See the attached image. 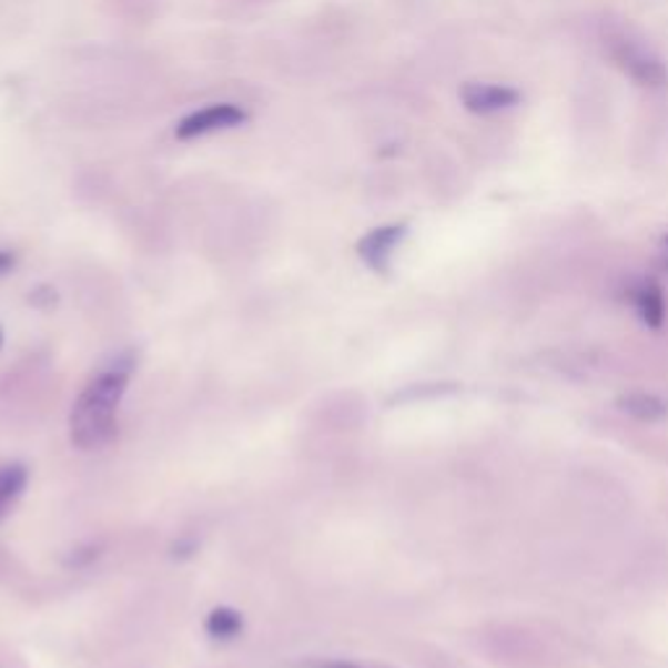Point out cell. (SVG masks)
I'll use <instances>...</instances> for the list:
<instances>
[{"label":"cell","instance_id":"cell-1","mask_svg":"<svg viewBox=\"0 0 668 668\" xmlns=\"http://www.w3.org/2000/svg\"><path fill=\"white\" fill-rule=\"evenodd\" d=\"M133 363L131 355H121L87 384L71 411V442L79 449H100L115 436L118 407L129 387Z\"/></svg>","mask_w":668,"mask_h":668},{"label":"cell","instance_id":"cell-2","mask_svg":"<svg viewBox=\"0 0 668 668\" xmlns=\"http://www.w3.org/2000/svg\"><path fill=\"white\" fill-rule=\"evenodd\" d=\"M249 121V113L241 105H233V102H220V105H210L196 110V113L185 115L181 123L175 125V136L189 141L196 136H206V133L214 131H227V129H237Z\"/></svg>","mask_w":668,"mask_h":668},{"label":"cell","instance_id":"cell-3","mask_svg":"<svg viewBox=\"0 0 668 668\" xmlns=\"http://www.w3.org/2000/svg\"><path fill=\"white\" fill-rule=\"evenodd\" d=\"M405 233V225H384L363 235L358 241V256L363 259V264L371 266L374 272H387L392 254L403 243Z\"/></svg>","mask_w":668,"mask_h":668},{"label":"cell","instance_id":"cell-4","mask_svg":"<svg viewBox=\"0 0 668 668\" xmlns=\"http://www.w3.org/2000/svg\"><path fill=\"white\" fill-rule=\"evenodd\" d=\"M459 100H463V105L470 110V113L488 115V113H499V110L517 105L519 92L512 87L467 81V84L459 89Z\"/></svg>","mask_w":668,"mask_h":668},{"label":"cell","instance_id":"cell-5","mask_svg":"<svg viewBox=\"0 0 668 668\" xmlns=\"http://www.w3.org/2000/svg\"><path fill=\"white\" fill-rule=\"evenodd\" d=\"M616 61L625 65V69L632 73L637 81H642V84H648V87L666 84L668 73L664 69V63H660L658 58L648 55L640 48H632V44H621L619 53H616Z\"/></svg>","mask_w":668,"mask_h":668},{"label":"cell","instance_id":"cell-6","mask_svg":"<svg viewBox=\"0 0 668 668\" xmlns=\"http://www.w3.org/2000/svg\"><path fill=\"white\" fill-rule=\"evenodd\" d=\"M629 298H632L637 314L652 330H658L660 324H664L666 316V303H664V293H660V287L652 280H642L640 285L632 287V293H629Z\"/></svg>","mask_w":668,"mask_h":668},{"label":"cell","instance_id":"cell-7","mask_svg":"<svg viewBox=\"0 0 668 668\" xmlns=\"http://www.w3.org/2000/svg\"><path fill=\"white\" fill-rule=\"evenodd\" d=\"M27 480H29V473L24 465L19 463L0 465V517H3L11 504L19 499L21 492L27 488Z\"/></svg>","mask_w":668,"mask_h":668},{"label":"cell","instance_id":"cell-8","mask_svg":"<svg viewBox=\"0 0 668 668\" xmlns=\"http://www.w3.org/2000/svg\"><path fill=\"white\" fill-rule=\"evenodd\" d=\"M241 632H243V616L237 614L235 608L220 606L206 616V635H210L212 640L227 642V640H235Z\"/></svg>","mask_w":668,"mask_h":668},{"label":"cell","instance_id":"cell-9","mask_svg":"<svg viewBox=\"0 0 668 668\" xmlns=\"http://www.w3.org/2000/svg\"><path fill=\"white\" fill-rule=\"evenodd\" d=\"M619 407L640 421H658L660 415L666 413V405L660 403L656 395H648V392H629V395H621Z\"/></svg>","mask_w":668,"mask_h":668},{"label":"cell","instance_id":"cell-10","mask_svg":"<svg viewBox=\"0 0 668 668\" xmlns=\"http://www.w3.org/2000/svg\"><path fill=\"white\" fill-rule=\"evenodd\" d=\"M98 559V548L94 546H87V548H79L77 554L71 556V567H84V564H89V561H94Z\"/></svg>","mask_w":668,"mask_h":668},{"label":"cell","instance_id":"cell-11","mask_svg":"<svg viewBox=\"0 0 668 668\" xmlns=\"http://www.w3.org/2000/svg\"><path fill=\"white\" fill-rule=\"evenodd\" d=\"M301 668H363L358 664H351V660H308Z\"/></svg>","mask_w":668,"mask_h":668},{"label":"cell","instance_id":"cell-12","mask_svg":"<svg viewBox=\"0 0 668 668\" xmlns=\"http://www.w3.org/2000/svg\"><path fill=\"white\" fill-rule=\"evenodd\" d=\"M13 264H17V256H13L11 251H0V274L11 272Z\"/></svg>","mask_w":668,"mask_h":668},{"label":"cell","instance_id":"cell-13","mask_svg":"<svg viewBox=\"0 0 668 668\" xmlns=\"http://www.w3.org/2000/svg\"><path fill=\"white\" fill-rule=\"evenodd\" d=\"M658 264L664 266V270H668V235L660 237L658 243Z\"/></svg>","mask_w":668,"mask_h":668},{"label":"cell","instance_id":"cell-14","mask_svg":"<svg viewBox=\"0 0 668 668\" xmlns=\"http://www.w3.org/2000/svg\"><path fill=\"white\" fill-rule=\"evenodd\" d=\"M0 345H3V330H0Z\"/></svg>","mask_w":668,"mask_h":668}]
</instances>
